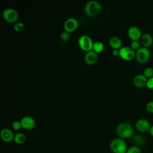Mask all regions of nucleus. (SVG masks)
I'll use <instances>...</instances> for the list:
<instances>
[{
    "label": "nucleus",
    "mask_w": 153,
    "mask_h": 153,
    "mask_svg": "<svg viewBox=\"0 0 153 153\" xmlns=\"http://www.w3.org/2000/svg\"><path fill=\"white\" fill-rule=\"evenodd\" d=\"M22 127L26 130H31L35 126V119L30 116H25L20 120Z\"/></svg>",
    "instance_id": "9b49d317"
},
{
    "label": "nucleus",
    "mask_w": 153,
    "mask_h": 153,
    "mask_svg": "<svg viewBox=\"0 0 153 153\" xmlns=\"http://www.w3.org/2000/svg\"><path fill=\"white\" fill-rule=\"evenodd\" d=\"M78 26V20L74 17L67 19L63 24V27L65 31L70 33L75 30Z\"/></svg>",
    "instance_id": "6e6552de"
},
{
    "label": "nucleus",
    "mask_w": 153,
    "mask_h": 153,
    "mask_svg": "<svg viewBox=\"0 0 153 153\" xmlns=\"http://www.w3.org/2000/svg\"><path fill=\"white\" fill-rule=\"evenodd\" d=\"M146 109L149 112L153 113V101H150L146 104Z\"/></svg>",
    "instance_id": "a878e982"
},
{
    "label": "nucleus",
    "mask_w": 153,
    "mask_h": 153,
    "mask_svg": "<svg viewBox=\"0 0 153 153\" xmlns=\"http://www.w3.org/2000/svg\"><path fill=\"white\" fill-rule=\"evenodd\" d=\"M25 24L23 22H16L14 25V29L16 31H21L25 28Z\"/></svg>",
    "instance_id": "4be33fe9"
},
{
    "label": "nucleus",
    "mask_w": 153,
    "mask_h": 153,
    "mask_svg": "<svg viewBox=\"0 0 153 153\" xmlns=\"http://www.w3.org/2000/svg\"><path fill=\"white\" fill-rule=\"evenodd\" d=\"M97 53L92 50L86 52L84 56V60L88 65H93L97 62Z\"/></svg>",
    "instance_id": "ddd939ff"
},
{
    "label": "nucleus",
    "mask_w": 153,
    "mask_h": 153,
    "mask_svg": "<svg viewBox=\"0 0 153 153\" xmlns=\"http://www.w3.org/2000/svg\"><path fill=\"white\" fill-rule=\"evenodd\" d=\"M126 153H142V151L139 146L134 145L128 148Z\"/></svg>",
    "instance_id": "412c9836"
},
{
    "label": "nucleus",
    "mask_w": 153,
    "mask_h": 153,
    "mask_svg": "<svg viewBox=\"0 0 153 153\" xmlns=\"http://www.w3.org/2000/svg\"><path fill=\"white\" fill-rule=\"evenodd\" d=\"M12 127L15 130H20L22 127V126L20 121H18V120L14 121L13 123V124H12Z\"/></svg>",
    "instance_id": "b1692460"
},
{
    "label": "nucleus",
    "mask_w": 153,
    "mask_h": 153,
    "mask_svg": "<svg viewBox=\"0 0 153 153\" xmlns=\"http://www.w3.org/2000/svg\"><path fill=\"white\" fill-rule=\"evenodd\" d=\"M127 34L132 41H138L142 35L140 29L136 26L130 27L127 30Z\"/></svg>",
    "instance_id": "9d476101"
},
{
    "label": "nucleus",
    "mask_w": 153,
    "mask_h": 153,
    "mask_svg": "<svg viewBox=\"0 0 153 153\" xmlns=\"http://www.w3.org/2000/svg\"><path fill=\"white\" fill-rule=\"evenodd\" d=\"M147 79V78L143 74H139L134 77L133 82L136 87L142 88L146 85Z\"/></svg>",
    "instance_id": "4468645a"
},
{
    "label": "nucleus",
    "mask_w": 153,
    "mask_h": 153,
    "mask_svg": "<svg viewBox=\"0 0 153 153\" xmlns=\"http://www.w3.org/2000/svg\"><path fill=\"white\" fill-rule=\"evenodd\" d=\"M78 43L79 47L85 51H88L93 50L94 42L91 38L88 35H82L79 36Z\"/></svg>",
    "instance_id": "39448f33"
},
{
    "label": "nucleus",
    "mask_w": 153,
    "mask_h": 153,
    "mask_svg": "<svg viewBox=\"0 0 153 153\" xmlns=\"http://www.w3.org/2000/svg\"><path fill=\"white\" fill-rule=\"evenodd\" d=\"M14 135L13 131L8 128H4L1 130L0 136L1 139L6 143H9L14 140Z\"/></svg>",
    "instance_id": "f8f14e48"
},
{
    "label": "nucleus",
    "mask_w": 153,
    "mask_h": 153,
    "mask_svg": "<svg viewBox=\"0 0 153 153\" xmlns=\"http://www.w3.org/2000/svg\"><path fill=\"white\" fill-rule=\"evenodd\" d=\"M103 49H104V45L102 42L96 41L94 42L93 50H94L95 52H96L97 53H100L103 50Z\"/></svg>",
    "instance_id": "6ab92c4d"
},
{
    "label": "nucleus",
    "mask_w": 153,
    "mask_h": 153,
    "mask_svg": "<svg viewBox=\"0 0 153 153\" xmlns=\"http://www.w3.org/2000/svg\"><path fill=\"white\" fill-rule=\"evenodd\" d=\"M136 52L130 47L124 46L119 49V56L125 60H131L135 57Z\"/></svg>",
    "instance_id": "0eeeda50"
},
{
    "label": "nucleus",
    "mask_w": 153,
    "mask_h": 153,
    "mask_svg": "<svg viewBox=\"0 0 153 153\" xmlns=\"http://www.w3.org/2000/svg\"><path fill=\"white\" fill-rule=\"evenodd\" d=\"M149 131V133H150L151 136L152 137H153V125L151 126V128H150Z\"/></svg>",
    "instance_id": "c85d7f7f"
},
{
    "label": "nucleus",
    "mask_w": 153,
    "mask_h": 153,
    "mask_svg": "<svg viewBox=\"0 0 153 153\" xmlns=\"http://www.w3.org/2000/svg\"><path fill=\"white\" fill-rule=\"evenodd\" d=\"M109 43L113 49H120L122 47V41L121 39L116 36L111 37L109 40Z\"/></svg>",
    "instance_id": "dca6fc26"
},
{
    "label": "nucleus",
    "mask_w": 153,
    "mask_h": 153,
    "mask_svg": "<svg viewBox=\"0 0 153 153\" xmlns=\"http://www.w3.org/2000/svg\"><path fill=\"white\" fill-rule=\"evenodd\" d=\"M4 19L8 23H16L19 18L17 11L12 8H5L2 12Z\"/></svg>",
    "instance_id": "423d86ee"
},
{
    "label": "nucleus",
    "mask_w": 153,
    "mask_h": 153,
    "mask_svg": "<svg viewBox=\"0 0 153 153\" xmlns=\"http://www.w3.org/2000/svg\"><path fill=\"white\" fill-rule=\"evenodd\" d=\"M146 86L149 89H152L153 88V77L148 78Z\"/></svg>",
    "instance_id": "bb28decb"
},
{
    "label": "nucleus",
    "mask_w": 153,
    "mask_h": 153,
    "mask_svg": "<svg viewBox=\"0 0 153 153\" xmlns=\"http://www.w3.org/2000/svg\"><path fill=\"white\" fill-rule=\"evenodd\" d=\"M143 75L147 78L153 77V68L151 67L146 68L143 71Z\"/></svg>",
    "instance_id": "aec40b11"
},
{
    "label": "nucleus",
    "mask_w": 153,
    "mask_h": 153,
    "mask_svg": "<svg viewBox=\"0 0 153 153\" xmlns=\"http://www.w3.org/2000/svg\"><path fill=\"white\" fill-rule=\"evenodd\" d=\"M116 132L119 137L126 139L132 137L134 135V130L131 125L127 122H121L118 124Z\"/></svg>",
    "instance_id": "f257e3e1"
},
{
    "label": "nucleus",
    "mask_w": 153,
    "mask_h": 153,
    "mask_svg": "<svg viewBox=\"0 0 153 153\" xmlns=\"http://www.w3.org/2000/svg\"><path fill=\"white\" fill-rule=\"evenodd\" d=\"M130 47L134 50H137L140 48V43L138 41H132L130 43Z\"/></svg>",
    "instance_id": "393cba45"
},
{
    "label": "nucleus",
    "mask_w": 153,
    "mask_h": 153,
    "mask_svg": "<svg viewBox=\"0 0 153 153\" xmlns=\"http://www.w3.org/2000/svg\"><path fill=\"white\" fill-rule=\"evenodd\" d=\"M112 54L114 56H119V49H113V50H112Z\"/></svg>",
    "instance_id": "cd10ccee"
},
{
    "label": "nucleus",
    "mask_w": 153,
    "mask_h": 153,
    "mask_svg": "<svg viewBox=\"0 0 153 153\" xmlns=\"http://www.w3.org/2000/svg\"><path fill=\"white\" fill-rule=\"evenodd\" d=\"M109 148L113 153H126L128 149L124 139L120 137L112 139L110 142Z\"/></svg>",
    "instance_id": "f03ea898"
},
{
    "label": "nucleus",
    "mask_w": 153,
    "mask_h": 153,
    "mask_svg": "<svg viewBox=\"0 0 153 153\" xmlns=\"http://www.w3.org/2000/svg\"><path fill=\"white\" fill-rule=\"evenodd\" d=\"M140 42L143 47H148L152 45L153 44V37L149 33H145L142 34L140 38Z\"/></svg>",
    "instance_id": "2eb2a0df"
},
{
    "label": "nucleus",
    "mask_w": 153,
    "mask_h": 153,
    "mask_svg": "<svg viewBox=\"0 0 153 153\" xmlns=\"http://www.w3.org/2000/svg\"><path fill=\"white\" fill-rule=\"evenodd\" d=\"M84 10L85 13L88 16L94 17L100 13L102 10V5L97 1L90 0L85 5Z\"/></svg>",
    "instance_id": "7ed1b4c3"
},
{
    "label": "nucleus",
    "mask_w": 153,
    "mask_h": 153,
    "mask_svg": "<svg viewBox=\"0 0 153 153\" xmlns=\"http://www.w3.org/2000/svg\"><path fill=\"white\" fill-rule=\"evenodd\" d=\"M135 127L141 133H145L149 131L151 126L147 120L141 118L136 122Z\"/></svg>",
    "instance_id": "1a4fd4ad"
},
{
    "label": "nucleus",
    "mask_w": 153,
    "mask_h": 153,
    "mask_svg": "<svg viewBox=\"0 0 153 153\" xmlns=\"http://www.w3.org/2000/svg\"><path fill=\"white\" fill-rule=\"evenodd\" d=\"M26 140V135L21 132L17 133L14 135V142L18 145H22L25 142Z\"/></svg>",
    "instance_id": "f3484780"
},
{
    "label": "nucleus",
    "mask_w": 153,
    "mask_h": 153,
    "mask_svg": "<svg viewBox=\"0 0 153 153\" xmlns=\"http://www.w3.org/2000/svg\"><path fill=\"white\" fill-rule=\"evenodd\" d=\"M132 140L135 146H137L142 145L145 142V139L143 136L140 134H134L132 137Z\"/></svg>",
    "instance_id": "a211bd4d"
},
{
    "label": "nucleus",
    "mask_w": 153,
    "mask_h": 153,
    "mask_svg": "<svg viewBox=\"0 0 153 153\" xmlns=\"http://www.w3.org/2000/svg\"><path fill=\"white\" fill-rule=\"evenodd\" d=\"M60 39L63 41H66L68 40H69V38H70V34L69 32H66V31H63L62 32L60 35Z\"/></svg>",
    "instance_id": "5701e85b"
},
{
    "label": "nucleus",
    "mask_w": 153,
    "mask_h": 153,
    "mask_svg": "<svg viewBox=\"0 0 153 153\" xmlns=\"http://www.w3.org/2000/svg\"><path fill=\"white\" fill-rule=\"evenodd\" d=\"M150 57L149 50L145 47H140L136 52L135 58L137 62L141 64H144L148 62Z\"/></svg>",
    "instance_id": "20e7f679"
}]
</instances>
